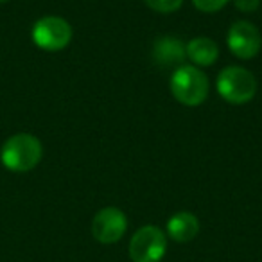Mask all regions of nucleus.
Returning <instances> with one entry per match:
<instances>
[{"mask_svg": "<svg viewBox=\"0 0 262 262\" xmlns=\"http://www.w3.org/2000/svg\"><path fill=\"white\" fill-rule=\"evenodd\" d=\"M41 144L36 137L29 135V133H18L13 135L11 139L6 140L0 151V158L2 164L15 172H27L34 169L41 160Z\"/></svg>", "mask_w": 262, "mask_h": 262, "instance_id": "1", "label": "nucleus"}, {"mask_svg": "<svg viewBox=\"0 0 262 262\" xmlns=\"http://www.w3.org/2000/svg\"><path fill=\"white\" fill-rule=\"evenodd\" d=\"M171 92L182 104L198 106L208 95V79L196 67L182 65L171 76Z\"/></svg>", "mask_w": 262, "mask_h": 262, "instance_id": "2", "label": "nucleus"}, {"mask_svg": "<svg viewBox=\"0 0 262 262\" xmlns=\"http://www.w3.org/2000/svg\"><path fill=\"white\" fill-rule=\"evenodd\" d=\"M217 92L230 104H246L255 97L257 81L243 67H226L217 76Z\"/></svg>", "mask_w": 262, "mask_h": 262, "instance_id": "3", "label": "nucleus"}, {"mask_svg": "<svg viewBox=\"0 0 262 262\" xmlns=\"http://www.w3.org/2000/svg\"><path fill=\"white\" fill-rule=\"evenodd\" d=\"M167 241L158 226L147 225L137 230L129 241V257L133 262H160L165 255Z\"/></svg>", "mask_w": 262, "mask_h": 262, "instance_id": "4", "label": "nucleus"}, {"mask_svg": "<svg viewBox=\"0 0 262 262\" xmlns=\"http://www.w3.org/2000/svg\"><path fill=\"white\" fill-rule=\"evenodd\" d=\"M72 40V27L59 16L40 18L33 27V41L43 51H61Z\"/></svg>", "mask_w": 262, "mask_h": 262, "instance_id": "5", "label": "nucleus"}, {"mask_svg": "<svg viewBox=\"0 0 262 262\" xmlns=\"http://www.w3.org/2000/svg\"><path fill=\"white\" fill-rule=\"evenodd\" d=\"M228 47L232 54H235L241 59H251L258 54L260 51V33L253 24L246 22V20H239V22L232 24L228 31Z\"/></svg>", "mask_w": 262, "mask_h": 262, "instance_id": "6", "label": "nucleus"}, {"mask_svg": "<svg viewBox=\"0 0 262 262\" xmlns=\"http://www.w3.org/2000/svg\"><path fill=\"white\" fill-rule=\"evenodd\" d=\"M127 219L120 208L106 207L95 214L92 221V233L102 244H113L126 233Z\"/></svg>", "mask_w": 262, "mask_h": 262, "instance_id": "7", "label": "nucleus"}, {"mask_svg": "<svg viewBox=\"0 0 262 262\" xmlns=\"http://www.w3.org/2000/svg\"><path fill=\"white\" fill-rule=\"evenodd\" d=\"M153 58L158 65H176V63H182L187 58L185 45L174 36H164L158 38L155 41L153 47Z\"/></svg>", "mask_w": 262, "mask_h": 262, "instance_id": "8", "label": "nucleus"}, {"mask_svg": "<svg viewBox=\"0 0 262 262\" xmlns=\"http://www.w3.org/2000/svg\"><path fill=\"white\" fill-rule=\"evenodd\" d=\"M200 232V221L190 212H178L167 221V235L178 243H189Z\"/></svg>", "mask_w": 262, "mask_h": 262, "instance_id": "9", "label": "nucleus"}, {"mask_svg": "<svg viewBox=\"0 0 262 262\" xmlns=\"http://www.w3.org/2000/svg\"><path fill=\"white\" fill-rule=\"evenodd\" d=\"M185 52L187 58L200 67L212 65V63H215V59L219 56V49L215 45V41L205 36L194 38L192 41H189L185 47Z\"/></svg>", "mask_w": 262, "mask_h": 262, "instance_id": "10", "label": "nucleus"}, {"mask_svg": "<svg viewBox=\"0 0 262 262\" xmlns=\"http://www.w3.org/2000/svg\"><path fill=\"white\" fill-rule=\"evenodd\" d=\"M144 2H146L153 11L167 15V13H174L176 9L182 6L183 0H144Z\"/></svg>", "mask_w": 262, "mask_h": 262, "instance_id": "11", "label": "nucleus"}, {"mask_svg": "<svg viewBox=\"0 0 262 262\" xmlns=\"http://www.w3.org/2000/svg\"><path fill=\"white\" fill-rule=\"evenodd\" d=\"M192 2L203 13H215L228 4V0H192Z\"/></svg>", "mask_w": 262, "mask_h": 262, "instance_id": "12", "label": "nucleus"}, {"mask_svg": "<svg viewBox=\"0 0 262 262\" xmlns=\"http://www.w3.org/2000/svg\"><path fill=\"white\" fill-rule=\"evenodd\" d=\"M235 2V8L241 9L243 13H253L258 9L260 0H233Z\"/></svg>", "mask_w": 262, "mask_h": 262, "instance_id": "13", "label": "nucleus"}, {"mask_svg": "<svg viewBox=\"0 0 262 262\" xmlns=\"http://www.w3.org/2000/svg\"><path fill=\"white\" fill-rule=\"evenodd\" d=\"M2 2H8V0H0V4H2Z\"/></svg>", "mask_w": 262, "mask_h": 262, "instance_id": "14", "label": "nucleus"}]
</instances>
